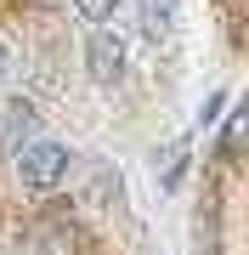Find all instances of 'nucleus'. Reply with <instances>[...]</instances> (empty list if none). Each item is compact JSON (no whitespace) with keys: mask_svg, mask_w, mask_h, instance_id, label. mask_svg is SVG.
<instances>
[{"mask_svg":"<svg viewBox=\"0 0 249 255\" xmlns=\"http://www.w3.org/2000/svg\"><path fill=\"white\" fill-rule=\"evenodd\" d=\"M68 164H74V153H68L63 142H46V136H34L17 153V176H23V187H34V193H46V187H57L68 176Z\"/></svg>","mask_w":249,"mask_h":255,"instance_id":"nucleus-1","label":"nucleus"},{"mask_svg":"<svg viewBox=\"0 0 249 255\" xmlns=\"http://www.w3.org/2000/svg\"><path fill=\"white\" fill-rule=\"evenodd\" d=\"M125 34L119 28H91V40H85V68H91L96 85H113L125 74Z\"/></svg>","mask_w":249,"mask_h":255,"instance_id":"nucleus-2","label":"nucleus"},{"mask_svg":"<svg viewBox=\"0 0 249 255\" xmlns=\"http://www.w3.org/2000/svg\"><path fill=\"white\" fill-rule=\"evenodd\" d=\"M34 136H40V114H34V102H28V97L0 102V153H11V159H17Z\"/></svg>","mask_w":249,"mask_h":255,"instance_id":"nucleus-3","label":"nucleus"},{"mask_svg":"<svg viewBox=\"0 0 249 255\" xmlns=\"http://www.w3.org/2000/svg\"><path fill=\"white\" fill-rule=\"evenodd\" d=\"M136 6H142V28H148L153 40L181 23V0H136Z\"/></svg>","mask_w":249,"mask_h":255,"instance_id":"nucleus-4","label":"nucleus"},{"mask_svg":"<svg viewBox=\"0 0 249 255\" xmlns=\"http://www.w3.org/2000/svg\"><path fill=\"white\" fill-rule=\"evenodd\" d=\"M113 11H119V0H74V17L80 23H96V28H108Z\"/></svg>","mask_w":249,"mask_h":255,"instance_id":"nucleus-5","label":"nucleus"},{"mask_svg":"<svg viewBox=\"0 0 249 255\" xmlns=\"http://www.w3.org/2000/svg\"><path fill=\"white\" fill-rule=\"evenodd\" d=\"M221 108H227V91H210V97H204V114H198V119H204V125H210V119L221 114Z\"/></svg>","mask_w":249,"mask_h":255,"instance_id":"nucleus-6","label":"nucleus"},{"mask_svg":"<svg viewBox=\"0 0 249 255\" xmlns=\"http://www.w3.org/2000/svg\"><path fill=\"white\" fill-rule=\"evenodd\" d=\"M11 68V51H6V40H0V74H6Z\"/></svg>","mask_w":249,"mask_h":255,"instance_id":"nucleus-7","label":"nucleus"},{"mask_svg":"<svg viewBox=\"0 0 249 255\" xmlns=\"http://www.w3.org/2000/svg\"><path fill=\"white\" fill-rule=\"evenodd\" d=\"M198 255H221V250H215V244H204V250H198Z\"/></svg>","mask_w":249,"mask_h":255,"instance_id":"nucleus-8","label":"nucleus"}]
</instances>
